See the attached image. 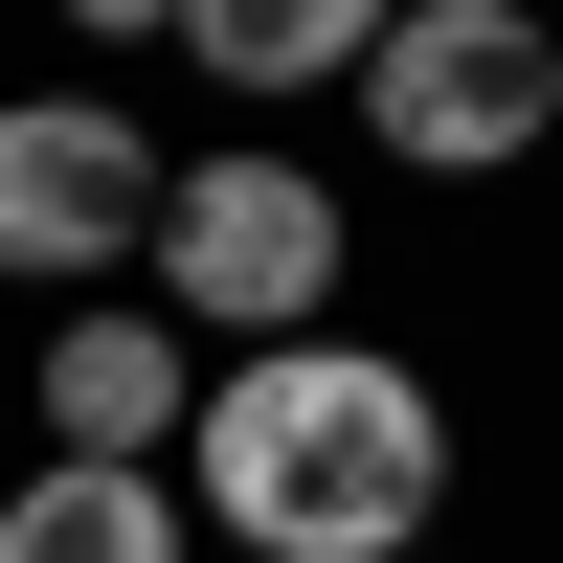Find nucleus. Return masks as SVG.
Masks as SVG:
<instances>
[{"label":"nucleus","instance_id":"obj_3","mask_svg":"<svg viewBox=\"0 0 563 563\" xmlns=\"http://www.w3.org/2000/svg\"><path fill=\"white\" fill-rule=\"evenodd\" d=\"M361 135L406 180H519L563 158V0H406L361 45Z\"/></svg>","mask_w":563,"mask_h":563},{"label":"nucleus","instance_id":"obj_8","mask_svg":"<svg viewBox=\"0 0 563 563\" xmlns=\"http://www.w3.org/2000/svg\"><path fill=\"white\" fill-rule=\"evenodd\" d=\"M68 45H180V0H68Z\"/></svg>","mask_w":563,"mask_h":563},{"label":"nucleus","instance_id":"obj_6","mask_svg":"<svg viewBox=\"0 0 563 563\" xmlns=\"http://www.w3.org/2000/svg\"><path fill=\"white\" fill-rule=\"evenodd\" d=\"M0 563H203V496L135 451H23L0 474Z\"/></svg>","mask_w":563,"mask_h":563},{"label":"nucleus","instance_id":"obj_5","mask_svg":"<svg viewBox=\"0 0 563 563\" xmlns=\"http://www.w3.org/2000/svg\"><path fill=\"white\" fill-rule=\"evenodd\" d=\"M23 429L45 451H135V474H180V429H203V339H180L158 294H68L23 339Z\"/></svg>","mask_w":563,"mask_h":563},{"label":"nucleus","instance_id":"obj_1","mask_svg":"<svg viewBox=\"0 0 563 563\" xmlns=\"http://www.w3.org/2000/svg\"><path fill=\"white\" fill-rule=\"evenodd\" d=\"M180 496H203L225 563H429L451 519V384L406 339H249L203 361V429H180Z\"/></svg>","mask_w":563,"mask_h":563},{"label":"nucleus","instance_id":"obj_4","mask_svg":"<svg viewBox=\"0 0 563 563\" xmlns=\"http://www.w3.org/2000/svg\"><path fill=\"white\" fill-rule=\"evenodd\" d=\"M158 180L180 135H135V90H0V294H135L158 249Z\"/></svg>","mask_w":563,"mask_h":563},{"label":"nucleus","instance_id":"obj_7","mask_svg":"<svg viewBox=\"0 0 563 563\" xmlns=\"http://www.w3.org/2000/svg\"><path fill=\"white\" fill-rule=\"evenodd\" d=\"M384 23L406 0H180V68H203L225 113H316V90H361Z\"/></svg>","mask_w":563,"mask_h":563},{"label":"nucleus","instance_id":"obj_2","mask_svg":"<svg viewBox=\"0 0 563 563\" xmlns=\"http://www.w3.org/2000/svg\"><path fill=\"white\" fill-rule=\"evenodd\" d=\"M339 271H361L339 158H294V135H203V158L158 180V249H135V294H158L203 361H249V339H316V316H339Z\"/></svg>","mask_w":563,"mask_h":563}]
</instances>
